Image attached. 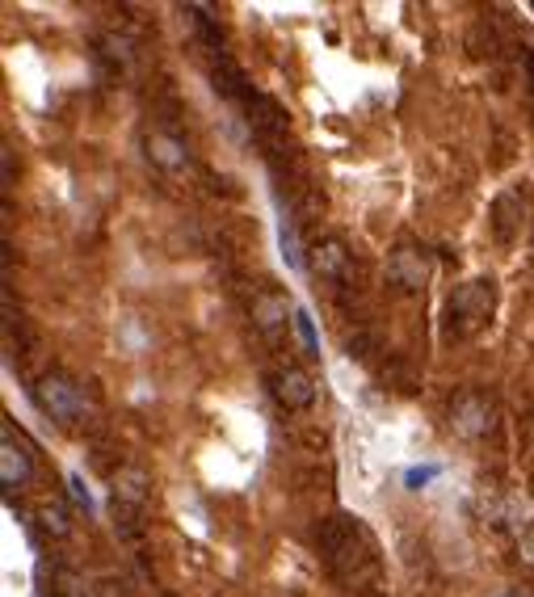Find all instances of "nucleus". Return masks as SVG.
<instances>
[{
	"label": "nucleus",
	"instance_id": "obj_1",
	"mask_svg": "<svg viewBox=\"0 0 534 597\" xmlns=\"http://www.w3.org/2000/svg\"><path fill=\"white\" fill-rule=\"evenodd\" d=\"M316 543L324 551L328 572H333L337 581L358 585L362 576L375 572V539H371V530H366L358 518H349V513H337V518L320 522Z\"/></svg>",
	"mask_w": 534,
	"mask_h": 597
},
{
	"label": "nucleus",
	"instance_id": "obj_14",
	"mask_svg": "<svg viewBox=\"0 0 534 597\" xmlns=\"http://www.w3.org/2000/svg\"><path fill=\"white\" fill-rule=\"evenodd\" d=\"M97 51H101V59H110L114 68H131V59H135V43L131 38H118V34H101Z\"/></svg>",
	"mask_w": 534,
	"mask_h": 597
},
{
	"label": "nucleus",
	"instance_id": "obj_11",
	"mask_svg": "<svg viewBox=\"0 0 534 597\" xmlns=\"http://www.w3.org/2000/svg\"><path fill=\"white\" fill-rule=\"evenodd\" d=\"M249 316H253V324L261 328V333H282L286 328V320H291L295 312H291V299H286L282 291H257L253 295V303H249Z\"/></svg>",
	"mask_w": 534,
	"mask_h": 597
},
{
	"label": "nucleus",
	"instance_id": "obj_16",
	"mask_svg": "<svg viewBox=\"0 0 534 597\" xmlns=\"http://www.w3.org/2000/svg\"><path fill=\"white\" fill-rule=\"evenodd\" d=\"M295 328H299V337H303V349H307V358H320V341H316V328H312V316L303 312H295Z\"/></svg>",
	"mask_w": 534,
	"mask_h": 597
},
{
	"label": "nucleus",
	"instance_id": "obj_19",
	"mask_svg": "<svg viewBox=\"0 0 534 597\" xmlns=\"http://www.w3.org/2000/svg\"><path fill=\"white\" fill-rule=\"evenodd\" d=\"M522 560L534 564V522H530V530L522 534Z\"/></svg>",
	"mask_w": 534,
	"mask_h": 597
},
{
	"label": "nucleus",
	"instance_id": "obj_15",
	"mask_svg": "<svg viewBox=\"0 0 534 597\" xmlns=\"http://www.w3.org/2000/svg\"><path fill=\"white\" fill-rule=\"evenodd\" d=\"M278 244H282V257L291 270H307V257H303V244H299V232H295V223H278Z\"/></svg>",
	"mask_w": 534,
	"mask_h": 597
},
{
	"label": "nucleus",
	"instance_id": "obj_20",
	"mask_svg": "<svg viewBox=\"0 0 534 597\" xmlns=\"http://www.w3.org/2000/svg\"><path fill=\"white\" fill-rule=\"evenodd\" d=\"M9 181H13V152L5 148V190H9Z\"/></svg>",
	"mask_w": 534,
	"mask_h": 597
},
{
	"label": "nucleus",
	"instance_id": "obj_9",
	"mask_svg": "<svg viewBox=\"0 0 534 597\" xmlns=\"http://www.w3.org/2000/svg\"><path fill=\"white\" fill-rule=\"evenodd\" d=\"M522 211H526V190L522 185H505V190L492 198V211H488V223H492V236L501 244H509L522 228Z\"/></svg>",
	"mask_w": 534,
	"mask_h": 597
},
{
	"label": "nucleus",
	"instance_id": "obj_21",
	"mask_svg": "<svg viewBox=\"0 0 534 597\" xmlns=\"http://www.w3.org/2000/svg\"><path fill=\"white\" fill-rule=\"evenodd\" d=\"M526 72H530V97H534V51L526 55Z\"/></svg>",
	"mask_w": 534,
	"mask_h": 597
},
{
	"label": "nucleus",
	"instance_id": "obj_6",
	"mask_svg": "<svg viewBox=\"0 0 534 597\" xmlns=\"http://www.w3.org/2000/svg\"><path fill=\"white\" fill-rule=\"evenodd\" d=\"M34 480V446L5 421L0 425V484L5 492L26 488Z\"/></svg>",
	"mask_w": 534,
	"mask_h": 597
},
{
	"label": "nucleus",
	"instance_id": "obj_8",
	"mask_svg": "<svg viewBox=\"0 0 534 597\" xmlns=\"http://www.w3.org/2000/svg\"><path fill=\"white\" fill-rule=\"evenodd\" d=\"M270 396L278 400V408H286V413H303V408L316 404V379L307 375L303 366H282L270 375Z\"/></svg>",
	"mask_w": 534,
	"mask_h": 597
},
{
	"label": "nucleus",
	"instance_id": "obj_5",
	"mask_svg": "<svg viewBox=\"0 0 534 597\" xmlns=\"http://www.w3.org/2000/svg\"><path fill=\"white\" fill-rule=\"evenodd\" d=\"M434 274V261L421 244H396L392 257H387V286L400 295H421Z\"/></svg>",
	"mask_w": 534,
	"mask_h": 597
},
{
	"label": "nucleus",
	"instance_id": "obj_18",
	"mask_svg": "<svg viewBox=\"0 0 534 597\" xmlns=\"http://www.w3.org/2000/svg\"><path fill=\"white\" fill-rule=\"evenodd\" d=\"M438 476H442V467H413V471H408V476H404V484L413 488V492H421L429 480H438Z\"/></svg>",
	"mask_w": 534,
	"mask_h": 597
},
{
	"label": "nucleus",
	"instance_id": "obj_2",
	"mask_svg": "<svg viewBox=\"0 0 534 597\" xmlns=\"http://www.w3.org/2000/svg\"><path fill=\"white\" fill-rule=\"evenodd\" d=\"M497 312V282L492 278H471L463 286H455V295L446 299V337L467 341L484 333Z\"/></svg>",
	"mask_w": 534,
	"mask_h": 597
},
{
	"label": "nucleus",
	"instance_id": "obj_7",
	"mask_svg": "<svg viewBox=\"0 0 534 597\" xmlns=\"http://www.w3.org/2000/svg\"><path fill=\"white\" fill-rule=\"evenodd\" d=\"M110 501H114V518L118 513H131L139 518L152 501V476L143 467H118L110 476Z\"/></svg>",
	"mask_w": 534,
	"mask_h": 597
},
{
	"label": "nucleus",
	"instance_id": "obj_13",
	"mask_svg": "<svg viewBox=\"0 0 534 597\" xmlns=\"http://www.w3.org/2000/svg\"><path fill=\"white\" fill-rule=\"evenodd\" d=\"M34 522H38V534H47V539H68L72 534V513L64 501H43L34 509Z\"/></svg>",
	"mask_w": 534,
	"mask_h": 597
},
{
	"label": "nucleus",
	"instance_id": "obj_4",
	"mask_svg": "<svg viewBox=\"0 0 534 597\" xmlns=\"http://www.w3.org/2000/svg\"><path fill=\"white\" fill-rule=\"evenodd\" d=\"M446 421H450V429H455L459 438L480 442V438L492 434V425H497V404H492L488 391H480V387H463L459 396L450 400Z\"/></svg>",
	"mask_w": 534,
	"mask_h": 597
},
{
	"label": "nucleus",
	"instance_id": "obj_12",
	"mask_svg": "<svg viewBox=\"0 0 534 597\" xmlns=\"http://www.w3.org/2000/svg\"><path fill=\"white\" fill-rule=\"evenodd\" d=\"M143 148H148V160L164 173H186L190 169V148L169 131H152L148 139H143Z\"/></svg>",
	"mask_w": 534,
	"mask_h": 597
},
{
	"label": "nucleus",
	"instance_id": "obj_3",
	"mask_svg": "<svg viewBox=\"0 0 534 597\" xmlns=\"http://www.w3.org/2000/svg\"><path fill=\"white\" fill-rule=\"evenodd\" d=\"M30 400H34V408L47 421L64 425V429L80 425V421H85V413H89L85 387H80L68 370H47V375H38L34 387H30Z\"/></svg>",
	"mask_w": 534,
	"mask_h": 597
},
{
	"label": "nucleus",
	"instance_id": "obj_22",
	"mask_svg": "<svg viewBox=\"0 0 534 597\" xmlns=\"http://www.w3.org/2000/svg\"><path fill=\"white\" fill-rule=\"evenodd\" d=\"M530 240H534V232H530Z\"/></svg>",
	"mask_w": 534,
	"mask_h": 597
},
{
	"label": "nucleus",
	"instance_id": "obj_17",
	"mask_svg": "<svg viewBox=\"0 0 534 597\" xmlns=\"http://www.w3.org/2000/svg\"><path fill=\"white\" fill-rule=\"evenodd\" d=\"M68 492H72L76 509H85V518H89V513H93V492L85 488V476H68Z\"/></svg>",
	"mask_w": 534,
	"mask_h": 597
},
{
	"label": "nucleus",
	"instance_id": "obj_10",
	"mask_svg": "<svg viewBox=\"0 0 534 597\" xmlns=\"http://www.w3.org/2000/svg\"><path fill=\"white\" fill-rule=\"evenodd\" d=\"M307 270H312L316 278H324V282H345V274H349V253H345V244H341L337 236L316 240L312 249H307Z\"/></svg>",
	"mask_w": 534,
	"mask_h": 597
}]
</instances>
